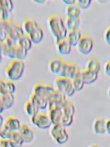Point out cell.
<instances>
[{
    "instance_id": "cell-1",
    "label": "cell",
    "mask_w": 110,
    "mask_h": 147,
    "mask_svg": "<svg viewBox=\"0 0 110 147\" xmlns=\"http://www.w3.org/2000/svg\"><path fill=\"white\" fill-rule=\"evenodd\" d=\"M47 22L52 34L56 38V42L66 37L68 29L65 25V20L61 14L53 13L49 15Z\"/></svg>"
},
{
    "instance_id": "cell-2",
    "label": "cell",
    "mask_w": 110,
    "mask_h": 147,
    "mask_svg": "<svg viewBox=\"0 0 110 147\" xmlns=\"http://www.w3.org/2000/svg\"><path fill=\"white\" fill-rule=\"evenodd\" d=\"M25 62L23 60L13 59L6 68V75L7 79L14 82L17 81L22 76L25 70Z\"/></svg>"
},
{
    "instance_id": "cell-3",
    "label": "cell",
    "mask_w": 110,
    "mask_h": 147,
    "mask_svg": "<svg viewBox=\"0 0 110 147\" xmlns=\"http://www.w3.org/2000/svg\"><path fill=\"white\" fill-rule=\"evenodd\" d=\"M55 84L57 89L66 97H71L75 93L72 79L67 77L58 76L55 79Z\"/></svg>"
},
{
    "instance_id": "cell-4",
    "label": "cell",
    "mask_w": 110,
    "mask_h": 147,
    "mask_svg": "<svg viewBox=\"0 0 110 147\" xmlns=\"http://www.w3.org/2000/svg\"><path fill=\"white\" fill-rule=\"evenodd\" d=\"M7 36L17 41L19 37L24 33L23 27L17 21L10 18L5 21Z\"/></svg>"
},
{
    "instance_id": "cell-5",
    "label": "cell",
    "mask_w": 110,
    "mask_h": 147,
    "mask_svg": "<svg viewBox=\"0 0 110 147\" xmlns=\"http://www.w3.org/2000/svg\"><path fill=\"white\" fill-rule=\"evenodd\" d=\"M30 121L34 125L41 129H47L52 125L48 114L42 110H40L30 117Z\"/></svg>"
},
{
    "instance_id": "cell-6",
    "label": "cell",
    "mask_w": 110,
    "mask_h": 147,
    "mask_svg": "<svg viewBox=\"0 0 110 147\" xmlns=\"http://www.w3.org/2000/svg\"><path fill=\"white\" fill-rule=\"evenodd\" d=\"M50 134L58 144H64L68 140L69 136L65 127L62 125H52L50 128Z\"/></svg>"
},
{
    "instance_id": "cell-7",
    "label": "cell",
    "mask_w": 110,
    "mask_h": 147,
    "mask_svg": "<svg viewBox=\"0 0 110 147\" xmlns=\"http://www.w3.org/2000/svg\"><path fill=\"white\" fill-rule=\"evenodd\" d=\"M80 70L81 69L75 62L65 60L59 76L73 79L80 74Z\"/></svg>"
},
{
    "instance_id": "cell-8",
    "label": "cell",
    "mask_w": 110,
    "mask_h": 147,
    "mask_svg": "<svg viewBox=\"0 0 110 147\" xmlns=\"http://www.w3.org/2000/svg\"><path fill=\"white\" fill-rule=\"evenodd\" d=\"M93 44V39L92 36L89 34H82L77 46L81 53L87 55L92 51Z\"/></svg>"
},
{
    "instance_id": "cell-9",
    "label": "cell",
    "mask_w": 110,
    "mask_h": 147,
    "mask_svg": "<svg viewBox=\"0 0 110 147\" xmlns=\"http://www.w3.org/2000/svg\"><path fill=\"white\" fill-rule=\"evenodd\" d=\"M55 90L56 88L50 83L39 82L34 85L33 92L44 96L48 99Z\"/></svg>"
},
{
    "instance_id": "cell-10",
    "label": "cell",
    "mask_w": 110,
    "mask_h": 147,
    "mask_svg": "<svg viewBox=\"0 0 110 147\" xmlns=\"http://www.w3.org/2000/svg\"><path fill=\"white\" fill-rule=\"evenodd\" d=\"M66 99V96L63 93L56 88L48 99L49 109L53 107H62V106Z\"/></svg>"
},
{
    "instance_id": "cell-11",
    "label": "cell",
    "mask_w": 110,
    "mask_h": 147,
    "mask_svg": "<svg viewBox=\"0 0 110 147\" xmlns=\"http://www.w3.org/2000/svg\"><path fill=\"white\" fill-rule=\"evenodd\" d=\"M13 8V3L11 0H0V20L4 21L9 20Z\"/></svg>"
},
{
    "instance_id": "cell-12",
    "label": "cell",
    "mask_w": 110,
    "mask_h": 147,
    "mask_svg": "<svg viewBox=\"0 0 110 147\" xmlns=\"http://www.w3.org/2000/svg\"><path fill=\"white\" fill-rule=\"evenodd\" d=\"M65 61V60L60 56H56L52 58L48 64L49 69L52 72L60 75Z\"/></svg>"
},
{
    "instance_id": "cell-13",
    "label": "cell",
    "mask_w": 110,
    "mask_h": 147,
    "mask_svg": "<svg viewBox=\"0 0 110 147\" xmlns=\"http://www.w3.org/2000/svg\"><path fill=\"white\" fill-rule=\"evenodd\" d=\"M15 91V85L13 81L9 79L0 77V94L7 93L14 94Z\"/></svg>"
},
{
    "instance_id": "cell-14",
    "label": "cell",
    "mask_w": 110,
    "mask_h": 147,
    "mask_svg": "<svg viewBox=\"0 0 110 147\" xmlns=\"http://www.w3.org/2000/svg\"><path fill=\"white\" fill-rule=\"evenodd\" d=\"M21 123L19 119L14 115H10L6 117L4 121L3 126L6 127L11 131H18Z\"/></svg>"
},
{
    "instance_id": "cell-15",
    "label": "cell",
    "mask_w": 110,
    "mask_h": 147,
    "mask_svg": "<svg viewBox=\"0 0 110 147\" xmlns=\"http://www.w3.org/2000/svg\"><path fill=\"white\" fill-rule=\"evenodd\" d=\"M48 115L52 125L60 124L63 115L62 108L60 107H53L50 108L49 109Z\"/></svg>"
},
{
    "instance_id": "cell-16",
    "label": "cell",
    "mask_w": 110,
    "mask_h": 147,
    "mask_svg": "<svg viewBox=\"0 0 110 147\" xmlns=\"http://www.w3.org/2000/svg\"><path fill=\"white\" fill-rule=\"evenodd\" d=\"M80 75L85 84H91L98 78V74L91 71L87 68L81 69Z\"/></svg>"
},
{
    "instance_id": "cell-17",
    "label": "cell",
    "mask_w": 110,
    "mask_h": 147,
    "mask_svg": "<svg viewBox=\"0 0 110 147\" xmlns=\"http://www.w3.org/2000/svg\"><path fill=\"white\" fill-rule=\"evenodd\" d=\"M56 47L60 53L66 55L70 53L72 45L68 38L65 37L56 42Z\"/></svg>"
},
{
    "instance_id": "cell-18",
    "label": "cell",
    "mask_w": 110,
    "mask_h": 147,
    "mask_svg": "<svg viewBox=\"0 0 110 147\" xmlns=\"http://www.w3.org/2000/svg\"><path fill=\"white\" fill-rule=\"evenodd\" d=\"M23 140L25 142H30L34 137V134L30 127L25 122L21 124V127L18 130Z\"/></svg>"
},
{
    "instance_id": "cell-19",
    "label": "cell",
    "mask_w": 110,
    "mask_h": 147,
    "mask_svg": "<svg viewBox=\"0 0 110 147\" xmlns=\"http://www.w3.org/2000/svg\"><path fill=\"white\" fill-rule=\"evenodd\" d=\"M30 99L38 107L39 110H45L48 106V100L46 98L33 91L30 94Z\"/></svg>"
},
{
    "instance_id": "cell-20",
    "label": "cell",
    "mask_w": 110,
    "mask_h": 147,
    "mask_svg": "<svg viewBox=\"0 0 110 147\" xmlns=\"http://www.w3.org/2000/svg\"><path fill=\"white\" fill-rule=\"evenodd\" d=\"M33 43L38 44L41 42L44 37V30L39 24L36 26L28 34Z\"/></svg>"
},
{
    "instance_id": "cell-21",
    "label": "cell",
    "mask_w": 110,
    "mask_h": 147,
    "mask_svg": "<svg viewBox=\"0 0 110 147\" xmlns=\"http://www.w3.org/2000/svg\"><path fill=\"white\" fill-rule=\"evenodd\" d=\"M93 130L97 134H104L106 133L105 119L102 117L96 118L93 122Z\"/></svg>"
},
{
    "instance_id": "cell-22",
    "label": "cell",
    "mask_w": 110,
    "mask_h": 147,
    "mask_svg": "<svg viewBox=\"0 0 110 147\" xmlns=\"http://www.w3.org/2000/svg\"><path fill=\"white\" fill-rule=\"evenodd\" d=\"M81 35L82 34L81 33V32L79 28H77L73 30H68L66 37L68 38L72 46L76 47L77 46L81 38Z\"/></svg>"
},
{
    "instance_id": "cell-23",
    "label": "cell",
    "mask_w": 110,
    "mask_h": 147,
    "mask_svg": "<svg viewBox=\"0 0 110 147\" xmlns=\"http://www.w3.org/2000/svg\"><path fill=\"white\" fill-rule=\"evenodd\" d=\"M38 25H39L37 21L31 17H26L24 19L23 22V29L25 33L29 34L30 32Z\"/></svg>"
},
{
    "instance_id": "cell-24",
    "label": "cell",
    "mask_w": 110,
    "mask_h": 147,
    "mask_svg": "<svg viewBox=\"0 0 110 147\" xmlns=\"http://www.w3.org/2000/svg\"><path fill=\"white\" fill-rule=\"evenodd\" d=\"M86 68L91 71L98 74L101 68V62L96 57H91L88 60Z\"/></svg>"
},
{
    "instance_id": "cell-25",
    "label": "cell",
    "mask_w": 110,
    "mask_h": 147,
    "mask_svg": "<svg viewBox=\"0 0 110 147\" xmlns=\"http://www.w3.org/2000/svg\"><path fill=\"white\" fill-rule=\"evenodd\" d=\"M65 23L68 30L77 29L80 23V16H66Z\"/></svg>"
},
{
    "instance_id": "cell-26",
    "label": "cell",
    "mask_w": 110,
    "mask_h": 147,
    "mask_svg": "<svg viewBox=\"0 0 110 147\" xmlns=\"http://www.w3.org/2000/svg\"><path fill=\"white\" fill-rule=\"evenodd\" d=\"M32 41L29 36L24 33L18 39L17 44L29 51L32 47Z\"/></svg>"
},
{
    "instance_id": "cell-27",
    "label": "cell",
    "mask_w": 110,
    "mask_h": 147,
    "mask_svg": "<svg viewBox=\"0 0 110 147\" xmlns=\"http://www.w3.org/2000/svg\"><path fill=\"white\" fill-rule=\"evenodd\" d=\"M9 141L11 147H21L24 142L23 138L18 131H13Z\"/></svg>"
},
{
    "instance_id": "cell-28",
    "label": "cell",
    "mask_w": 110,
    "mask_h": 147,
    "mask_svg": "<svg viewBox=\"0 0 110 147\" xmlns=\"http://www.w3.org/2000/svg\"><path fill=\"white\" fill-rule=\"evenodd\" d=\"M1 99L5 107V109H9L14 105L15 98L14 94L7 93L1 95Z\"/></svg>"
},
{
    "instance_id": "cell-29",
    "label": "cell",
    "mask_w": 110,
    "mask_h": 147,
    "mask_svg": "<svg viewBox=\"0 0 110 147\" xmlns=\"http://www.w3.org/2000/svg\"><path fill=\"white\" fill-rule=\"evenodd\" d=\"M24 109L26 113L30 117L35 115L40 111L38 107L30 99L26 100L25 103Z\"/></svg>"
},
{
    "instance_id": "cell-30",
    "label": "cell",
    "mask_w": 110,
    "mask_h": 147,
    "mask_svg": "<svg viewBox=\"0 0 110 147\" xmlns=\"http://www.w3.org/2000/svg\"><path fill=\"white\" fill-rule=\"evenodd\" d=\"M62 110L64 114L74 116L75 113V107L73 103L68 98L62 106Z\"/></svg>"
},
{
    "instance_id": "cell-31",
    "label": "cell",
    "mask_w": 110,
    "mask_h": 147,
    "mask_svg": "<svg viewBox=\"0 0 110 147\" xmlns=\"http://www.w3.org/2000/svg\"><path fill=\"white\" fill-rule=\"evenodd\" d=\"M80 8L76 2L67 5L66 7L65 13L66 16H80Z\"/></svg>"
},
{
    "instance_id": "cell-32",
    "label": "cell",
    "mask_w": 110,
    "mask_h": 147,
    "mask_svg": "<svg viewBox=\"0 0 110 147\" xmlns=\"http://www.w3.org/2000/svg\"><path fill=\"white\" fill-rule=\"evenodd\" d=\"M73 86L74 87V88L75 91H79L82 90L84 86V82L80 75V73L78 75L74 78L73 79H72Z\"/></svg>"
},
{
    "instance_id": "cell-33",
    "label": "cell",
    "mask_w": 110,
    "mask_h": 147,
    "mask_svg": "<svg viewBox=\"0 0 110 147\" xmlns=\"http://www.w3.org/2000/svg\"><path fill=\"white\" fill-rule=\"evenodd\" d=\"M28 51L25 49V48H22L18 44H17L15 46V59H18L23 60L28 55Z\"/></svg>"
},
{
    "instance_id": "cell-34",
    "label": "cell",
    "mask_w": 110,
    "mask_h": 147,
    "mask_svg": "<svg viewBox=\"0 0 110 147\" xmlns=\"http://www.w3.org/2000/svg\"><path fill=\"white\" fill-rule=\"evenodd\" d=\"M13 131L3 126L0 129V137L1 139L9 140L11 136Z\"/></svg>"
},
{
    "instance_id": "cell-35",
    "label": "cell",
    "mask_w": 110,
    "mask_h": 147,
    "mask_svg": "<svg viewBox=\"0 0 110 147\" xmlns=\"http://www.w3.org/2000/svg\"><path fill=\"white\" fill-rule=\"evenodd\" d=\"M73 117L74 116L63 114L61 121V124L65 127L70 126L73 121Z\"/></svg>"
},
{
    "instance_id": "cell-36",
    "label": "cell",
    "mask_w": 110,
    "mask_h": 147,
    "mask_svg": "<svg viewBox=\"0 0 110 147\" xmlns=\"http://www.w3.org/2000/svg\"><path fill=\"white\" fill-rule=\"evenodd\" d=\"M7 36L5 21L0 20V40L3 41Z\"/></svg>"
},
{
    "instance_id": "cell-37",
    "label": "cell",
    "mask_w": 110,
    "mask_h": 147,
    "mask_svg": "<svg viewBox=\"0 0 110 147\" xmlns=\"http://www.w3.org/2000/svg\"><path fill=\"white\" fill-rule=\"evenodd\" d=\"M76 2L80 9H86L89 7L92 1L91 0H77Z\"/></svg>"
},
{
    "instance_id": "cell-38",
    "label": "cell",
    "mask_w": 110,
    "mask_h": 147,
    "mask_svg": "<svg viewBox=\"0 0 110 147\" xmlns=\"http://www.w3.org/2000/svg\"><path fill=\"white\" fill-rule=\"evenodd\" d=\"M104 38L105 42L110 45V25H109L105 30Z\"/></svg>"
},
{
    "instance_id": "cell-39",
    "label": "cell",
    "mask_w": 110,
    "mask_h": 147,
    "mask_svg": "<svg viewBox=\"0 0 110 147\" xmlns=\"http://www.w3.org/2000/svg\"><path fill=\"white\" fill-rule=\"evenodd\" d=\"M104 72L108 76H110V59L106 61L104 64Z\"/></svg>"
},
{
    "instance_id": "cell-40",
    "label": "cell",
    "mask_w": 110,
    "mask_h": 147,
    "mask_svg": "<svg viewBox=\"0 0 110 147\" xmlns=\"http://www.w3.org/2000/svg\"><path fill=\"white\" fill-rule=\"evenodd\" d=\"M0 147H11L9 140L0 139Z\"/></svg>"
},
{
    "instance_id": "cell-41",
    "label": "cell",
    "mask_w": 110,
    "mask_h": 147,
    "mask_svg": "<svg viewBox=\"0 0 110 147\" xmlns=\"http://www.w3.org/2000/svg\"><path fill=\"white\" fill-rule=\"evenodd\" d=\"M105 128H106V132L110 134V117L108 118L105 120Z\"/></svg>"
},
{
    "instance_id": "cell-42",
    "label": "cell",
    "mask_w": 110,
    "mask_h": 147,
    "mask_svg": "<svg viewBox=\"0 0 110 147\" xmlns=\"http://www.w3.org/2000/svg\"><path fill=\"white\" fill-rule=\"evenodd\" d=\"M76 0H63L62 1V2L65 4L67 5H70L72 3H73L74 2H76Z\"/></svg>"
},
{
    "instance_id": "cell-43",
    "label": "cell",
    "mask_w": 110,
    "mask_h": 147,
    "mask_svg": "<svg viewBox=\"0 0 110 147\" xmlns=\"http://www.w3.org/2000/svg\"><path fill=\"white\" fill-rule=\"evenodd\" d=\"M5 110V107L2 103V102L1 99V96H0V114H1L3 111L4 110Z\"/></svg>"
},
{
    "instance_id": "cell-44",
    "label": "cell",
    "mask_w": 110,
    "mask_h": 147,
    "mask_svg": "<svg viewBox=\"0 0 110 147\" xmlns=\"http://www.w3.org/2000/svg\"><path fill=\"white\" fill-rule=\"evenodd\" d=\"M4 123V119L1 114H0V129L3 127Z\"/></svg>"
},
{
    "instance_id": "cell-45",
    "label": "cell",
    "mask_w": 110,
    "mask_h": 147,
    "mask_svg": "<svg viewBox=\"0 0 110 147\" xmlns=\"http://www.w3.org/2000/svg\"><path fill=\"white\" fill-rule=\"evenodd\" d=\"M34 2H37V3H44V2H45V0H37V1H34Z\"/></svg>"
},
{
    "instance_id": "cell-46",
    "label": "cell",
    "mask_w": 110,
    "mask_h": 147,
    "mask_svg": "<svg viewBox=\"0 0 110 147\" xmlns=\"http://www.w3.org/2000/svg\"><path fill=\"white\" fill-rule=\"evenodd\" d=\"M89 147H100V146L97 144H92Z\"/></svg>"
},
{
    "instance_id": "cell-47",
    "label": "cell",
    "mask_w": 110,
    "mask_h": 147,
    "mask_svg": "<svg viewBox=\"0 0 110 147\" xmlns=\"http://www.w3.org/2000/svg\"><path fill=\"white\" fill-rule=\"evenodd\" d=\"M107 94H108V97L110 98V86L109 87V88H108V91H107Z\"/></svg>"
},
{
    "instance_id": "cell-48",
    "label": "cell",
    "mask_w": 110,
    "mask_h": 147,
    "mask_svg": "<svg viewBox=\"0 0 110 147\" xmlns=\"http://www.w3.org/2000/svg\"><path fill=\"white\" fill-rule=\"evenodd\" d=\"M2 53L1 52V51H0V64H1V61H2Z\"/></svg>"
},
{
    "instance_id": "cell-49",
    "label": "cell",
    "mask_w": 110,
    "mask_h": 147,
    "mask_svg": "<svg viewBox=\"0 0 110 147\" xmlns=\"http://www.w3.org/2000/svg\"><path fill=\"white\" fill-rule=\"evenodd\" d=\"M59 147H64V146H59Z\"/></svg>"
},
{
    "instance_id": "cell-50",
    "label": "cell",
    "mask_w": 110,
    "mask_h": 147,
    "mask_svg": "<svg viewBox=\"0 0 110 147\" xmlns=\"http://www.w3.org/2000/svg\"><path fill=\"white\" fill-rule=\"evenodd\" d=\"M0 96H1V94H0Z\"/></svg>"
}]
</instances>
